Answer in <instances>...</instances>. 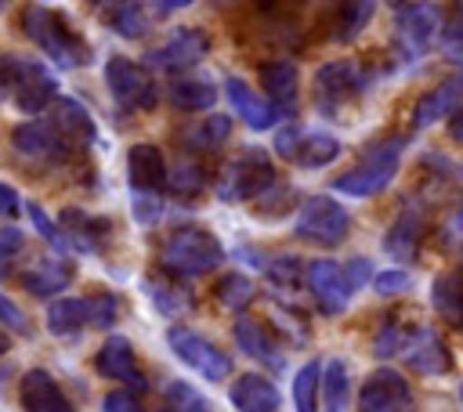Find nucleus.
<instances>
[{"instance_id":"f257e3e1","label":"nucleus","mask_w":463,"mask_h":412,"mask_svg":"<svg viewBox=\"0 0 463 412\" xmlns=\"http://www.w3.org/2000/svg\"><path fill=\"white\" fill-rule=\"evenodd\" d=\"M405 145H409L405 134L376 137L344 173L333 177V192H340L347 199H373V195H380L394 181V173L402 166V155H405Z\"/></svg>"},{"instance_id":"f03ea898","label":"nucleus","mask_w":463,"mask_h":412,"mask_svg":"<svg viewBox=\"0 0 463 412\" xmlns=\"http://www.w3.org/2000/svg\"><path fill=\"white\" fill-rule=\"evenodd\" d=\"M224 264V246L210 228L181 224L159 246V271L170 278H199Z\"/></svg>"},{"instance_id":"7ed1b4c3","label":"nucleus","mask_w":463,"mask_h":412,"mask_svg":"<svg viewBox=\"0 0 463 412\" xmlns=\"http://www.w3.org/2000/svg\"><path fill=\"white\" fill-rule=\"evenodd\" d=\"M22 33L43 51L47 61H54L58 69H83L90 61V47L83 43V36L76 29L65 25V18L43 4H29L22 7V18H18Z\"/></svg>"},{"instance_id":"20e7f679","label":"nucleus","mask_w":463,"mask_h":412,"mask_svg":"<svg viewBox=\"0 0 463 412\" xmlns=\"http://www.w3.org/2000/svg\"><path fill=\"white\" fill-rule=\"evenodd\" d=\"M0 98H11L18 112L36 116L54 105L58 76L33 58H0Z\"/></svg>"},{"instance_id":"39448f33","label":"nucleus","mask_w":463,"mask_h":412,"mask_svg":"<svg viewBox=\"0 0 463 412\" xmlns=\"http://www.w3.org/2000/svg\"><path fill=\"white\" fill-rule=\"evenodd\" d=\"M271 181H279L275 173V163L264 148H242L235 159H228L221 170H217V199L224 202H246V199H257Z\"/></svg>"},{"instance_id":"423d86ee","label":"nucleus","mask_w":463,"mask_h":412,"mask_svg":"<svg viewBox=\"0 0 463 412\" xmlns=\"http://www.w3.org/2000/svg\"><path fill=\"white\" fill-rule=\"evenodd\" d=\"M293 235L315 246H340L351 235V213L333 195H307L297 202Z\"/></svg>"},{"instance_id":"0eeeda50","label":"nucleus","mask_w":463,"mask_h":412,"mask_svg":"<svg viewBox=\"0 0 463 412\" xmlns=\"http://www.w3.org/2000/svg\"><path fill=\"white\" fill-rule=\"evenodd\" d=\"M105 87L116 98V105L127 112H148L159 105V87L152 72L141 61H130L123 54H112L105 61Z\"/></svg>"},{"instance_id":"6e6552de","label":"nucleus","mask_w":463,"mask_h":412,"mask_svg":"<svg viewBox=\"0 0 463 412\" xmlns=\"http://www.w3.org/2000/svg\"><path fill=\"white\" fill-rule=\"evenodd\" d=\"M166 347L174 351L177 361H184L195 376H203L210 383H221V379L232 376V354H224L213 340H206L192 325H170L166 329Z\"/></svg>"},{"instance_id":"1a4fd4ad","label":"nucleus","mask_w":463,"mask_h":412,"mask_svg":"<svg viewBox=\"0 0 463 412\" xmlns=\"http://www.w3.org/2000/svg\"><path fill=\"white\" fill-rule=\"evenodd\" d=\"M438 36H441V11H438V4L420 0V4H409V7L398 11V18H394V51H398V58L405 65L420 61L434 47Z\"/></svg>"},{"instance_id":"9d476101","label":"nucleus","mask_w":463,"mask_h":412,"mask_svg":"<svg viewBox=\"0 0 463 412\" xmlns=\"http://www.w3.org/2000/svg\"><path fill=\"white\" fill-rule=\"evenodd\" d=\"M11 152L40 170H54L61 163L72 159V148L65 145V137L54 130L51 119H25L11 130Z\"/></svg>"},{"instance_id":"9b49d317","label":"nucleus","mask_w":463,"mask_h":412,"mask_svg":"<svg viewBox=\"0 0 463 412\" xmlns=\"http://www.w3.org/2000/svg\"><path fill=\"white\" fill-rule=\"evenodd\" d=\"M275 152L300 170H322L340 155V141L326 130H304L297 123H282L275 130Z\"/></svg>"},{"instance_id":"f8f14e48","label":"nucleus","mask_w":463,"mask_h":412,"mask_svg":"<svg viewBox=\"0 0 463 412\" xmlns=\"http://www.w3.org/2000/svg\"><path fill=\"white\" fill-rule=\"evenodd\" d=\"M362 87H365V72L354 61H347V58L326 61V65H318V72L311 80V105L322 116H333L344 101L358 98Z\"/></svg>"},{"instance_id":"ddd939ff","label":"nucleus","mask_w":463,"mask_h":412,"mask_svg":"<svg viewBox=\"0 0 463 412\" xmlns=\"http://www.w3.org/2000/svg\"><path fill=\"white\" fill-rule=\"evenodd\" d=\"M210 54V36L195 25L174 29L159 47H152L145 54V69H159V72H188L192 65H199Z\"/></svg>"},{"instance_id":"4468645a","label":"nucleus","mask_w":463,"mask_h":412,"mask_svg":"<svg viewBox=\"0 0 463 412\" xmlns=\"http://www.w3.org/2000/svg\"><path fill=\"white\" fill-rule=\"evenodd\" d=\"M300 282H304L307 293L315 296L318 311L329 314V318H333V314H344L347 304H351V293H354V289L347 286V278H344V267H340L336 260H326V257L307 260Z\"/></svg>"},{"instance_id":"2eb2a0df","label":"nucleus","mask_w":463,"mask_h":412,"mask_svg":"<svg viewBox=\"0 0 463 412\" xmlns=\"http://www.w3.org/2000/svg\"><path fill=\"white\" fill-rule=\"evenodd\" d=\"M354 412H412V387L394 369H376L362 379Z\"/></svg>"},{"instance_id":"dca6fc26","label":"nucleus","mask_w":463,"mask_h":412,"mask_svg":"<svg viewBox=\"0 0 463 412\" xmlns=\"http://www.w3.org/2000/svg\"><path fill=\"white\" fill-rule=\"evenodd\" d=\"M423 235H427V210H423V202L405 199L398 217L391 220L387 235H383V249L398 264H409V260H416V253L423 246Z\"/></svg>"},{"instance_id":"f3484780","label":"nucleus","mask_w":463,"mask_h":412,"mask_svg":"<svg viewBox=\"0 0 463 412\" xmlns=\"http://www.w3.org/2000/svg\"><path fill=\"white\" fill-rule=\"evenodd\" d=\"M398 358H405V365L412 372H420V376H445L452 369L449 343L423 322H412V332H409V340H405Z\"/></svg>"},{"instance_id":"a211bd4d","label":"nucleus","mask_w":463,"mask_h":412,"mask_svg":"<svg viewBox=\"0 0 463 412\" xmlns=\"http://www.w3.org/2000/svg\"><path fill=\"white\" fill-rule=\"evenodd\" d=\"M94 369L105 379L127 383V390H134V394L148 390V379H145V372L137 365V354H134V343L127 336H105V343L94 354Z\"/></svg>"},{"instance_id":"6ab92c4d","label":"nucleus","mask_w":463,"mask_h":412,"mask_svg":"<svg viewBox=\"0 0 463 412\" xmlns=\"http://www.w3.org/2000/svg\"><path fill=\"white\" fill-rule=\"evenodd\" d=\"M224 98L232 105V112L250 126V130H271L279 123V112L271 108V101L264 94H257L242 76H224Z\"/></svg>"},{"instance_id":"aec40b11","label":"nucleus","mask_w":463,"mask_h":412,"mask_svg":"<svg viewBox=\"0 0 463 412\" xmlns=\"http://www.w3.org/2000/svg\"><path fill=\"white\" fill-rule=\"evenodd\" d=\"M58 228L65 235L69 249H76V253H101L109 235H112L109 220H101V217H94V213H87L80 206H65L58 213Z\"/></svg>"},{"instance_id":"412c9836","label":"nucleus","mask_w":463,"mask_h":412,"mask_svg":"<svg viewBox=\"0 0 463 412\" xmlns=\"http://www.w3.org/2000/svg\"><path fill=\"white\" fill-rule=\"evenodd\" d=\"M18 405L25 412H76L72 401L65 398L61 383L47 369H29L18 379Z\"/></svg>"},{"instance_id":"4be33fe9","label":"nucleus","mask_w":463,"mask_h":412,"mask_svg":"<svg viewBox=\"0 0 463 412\" xmlns=\"http://www.w3.org/2000/svg\"><path fill=\"white\" fill-rule=\"evenodd\" d=\"M127 181L137 195H159V188H166V155L159 152V145H148V141L130 145Z\"/></svg>"},{"instance_id":"5701e85b","label":"nucleus","mask_w":463,"mask_h":412,"mask_svg":"<svg viewBox=\"0 0 463 412\" xmlns=\"http://www.w3.org/2000/svg\"><path fill=\"white\" fill-rule=\"evenodd\" d=\"M456 112H463V72L459 76H449V80H441L434 90H427L420 101H416V108H412V130H423V126H430V123H438V119H452Z\"/></svg>"},{"instance_id":"b1692460","label":"nucleus","mask_w":463,"mask_h":412,"mask_svg":"<svg viewBox=\"0 0 463 412\" xmlns=\"http://www.w3.org/2000/svg\"><path fill=\"white\" fill-rule=\"evenodd\" d=\"M51 123L54 130L65 137V145L72 152H83L98 141V126H94V116L87 112L83 101L76 98H54V112H51Z\"/></svg>"},{"instance_id":"393cba45","label":"nucleus","mask_w":463,"mask_h":412,"mask_svg":"<svg viewBox=\"0 0 463 412\" xmlns=\"http://www.w3.org/2000/svg\"><path fill=\"white\" fill-rule=\"evenodd\" d=\"M232 340H235V347H239L246 358H253V361H260V365H268V369H275V372L282 369V351H279L271 329H268L260 318L239 314L235 325H232Z\"/></svg>"},{"instance_id":"a878e982","label":"nucleus","mask_w":463,"mask_h":412,"mask_svg":"<svg viewBox=\"0 0 463 412\" xmlns=\"http://www.w3.org/2000/svg\"><path fill=\"white\" fill-rule=\"evenodd\" d=\"M260 87H264V98L271 101V108L279 116H293L297 112V101H300V76H297V65L279 58V61H268L260 65Z\"/></svg>"},{"instance_id":"bb28decb","label":"nucleus","mask_w":463,"mask_h":412,"mask_svg":"<svg viewBox=\"0 0 463 412\" xmlns=\"http://www.w3.org/2000/svg\"><path fill=\"white\" fill-rule=\"evenodd\" d=\"M228 401L235 412H279V387L260 372H242L228 387Z\"/></svg>"},{"instance_id":"cd10ccee","label":"nucleus","mask_w":463,"mask_h":412,"mask_svg":"<svg viewBox=\"0 0 463 412\" xmlns=\"http://www.w3.org/2000/svg\"><path fill=\"white\" fill-rule=\"evenodd\" d=\"M98 18L123 40H141L152 25L145 0H98Z\"/></svg>"},{"instance_id":"c85d7f7f","label":"nucleus","mask_w":463,"mask_h":412,"mask_svg":"<svg viewBox=\"0 0 463 412\" xmlns=\"http://www.w3.org/2000/svg\"><path fill=\"white\" fill-rule=\"evenodd\" d=\"M69 282H72V267H69L65 260H58V257H47V260H40V264H33V267H25V271L18 275V286H22L29 296H40V300L65 293Z\"/></svg>"},{"instance_id":"c756f323","label":"nucleus","mask_w":463,"mask_h":412,"mask_svg":"<svg viewBox=\"0 0 463 412\" xmlns=\"http://www.w3.org/2000/svg\"><path fill=\"white\" fill-rule=\"evenodd\" d=\"M166 101L177 112H206L217 105V83L203 76H174L166 83Z\"/></svg>"},{"instance_id":"7c9ffc66","label":"nucleus","mask_w":463,"mask_h":412,"mask_svg":"<svg viewBox=\"0 0 463 412\" xmlns=\"http://www.w3.org/2000/svg\"><path fill=\"white\" fill-rule=\"evenodd\" d=\"M90 329V296H54L47 304V332L76 336Z\"/></svg>"},{"instance_id":"2f4dec72","label":"nucleus","mask_w":463,"mask_h":412,"mask_svg":"<svg viewBox=\"0 0 463 412\" xmlns=\"http://www.w3.org/2000/svg\"><path fill=\"white\" fill-rule=\"evenodd\" d=\"M430 304L441 322L463 329V271H441L430 282Z\"/></svg>"},{"instance_id":"473e14b6","label":"nucleus","mask_w":463,"mask_h":412,"mask_svg":"<svg viewBox=\"0 0 463 412\" xmlns=\"http://www.w3.org/2000/svg\"><path fill=\"white\" fill-rule=\"evenodd\" d=\"M318 405L326 412H351V372L344 358H329L322 365V394Z\"/></svg>"},{"instance_id":"72a5a7b5","label":"nucleus","mask_w":463,"mask_h":412,"mask_svg":"<svg viewBox=\"0 0 463 412\" xmlns=\"http://www.w3.org/2000/svg\"><path fill=\"white\" fill-rule=\"evenodd\" d=\"M232 137V119L228 116H206V119H199V123H188L184 130H181V145L188 148V152H217L224 141Z\"/></svg>"},{"instance_id":"f704fd0d","label":"nucleus","mask_w":463,"mask_h":412,"mask_svg":"<svg viewBox=\"0 0 463 412\" xmlns=\"http://www.w3.org/2000/svg\"><path fill=\"white\" fill-rule=\"evenodd\" d=\"M203 188H206V170L195 159L181 155L174 166H166V192H174L177 199H195Z\"/></svg>"},{"instance_id":"c9c22d12","label":"nucleus","mask_w":463,"mask_h":412,"mask_svg":"<svg viewBox=\"0 0 463 412\" xmlns=\"http://www.w3.org/2000/svg\"><path fill=\"white\" fill-rule=\"evenodd\" d=\"M145 293H148V300L159 314H177V311L192 307V293L184 286L170 282V275L166 278H145Z\"/></svg>"},{"instance_id":"e433bc0d","label":"nucleus","mask_w":463,"mask_h":412,"mask_svg":"<svg viewBox=\"0 0 463 412\" xmlns=\"http://www.w3.org/2000/svg\"><path fill=\"white\" fill-rule=\"evenodd\" d=\"M318 394H322V361H304L293 376V408L297 412H318Z\"/></svg>"},{"instance_id":"4c0bfd02","label":"nucleus","mask_w":463,"mask_h":412,"mask_svg":"<svg viewBox=\"0 0 463 412\" xmlns=\"http://www.w3.org/2000/svg\"><path fill=\"white\" fill-rule=\"evenodd\" d=\"M213 296H217V300H221V307H228V311H246V307H250V300L257 296V286H253V278H250V275H242V271H228V275H221V278H217Z\"/></svg>"},{"instance_id":"58836bf2","label":"nucleus","mask_w":463,"mask_h":412,"mask_svg":"<svg viewBox=\"0 0 463 412\" xmlns=\"http://www.w3.org/2000/svg\"><path fill=\"white\" fill-rule=\"evenodd\" d=\"M297 202H300V199H297V192H293L282 177H279V181H271V184L253 199V206H257V213H260V217H282L286 210H297Z\"/></svg>"},{"instance_id":"ea45409f","label":"nucleus","mask_w":463,"mask_h":412,"mask_svg":"<svg viewBox=\"0 0 463 412\" xmlns=\"http://www.w3.org/2000/svg\"><path fill=\"white\" fill-rule=\"evenodd\" d=\"M166 405L174 412H217L213 401L203 390H195L192 383H184V379H170L166 383Z\"/></svg>"},{"instance_id":"a19ab883","label":"nucleus","mask_w":463,"mask_h":412,"mask_svg":"<svg viewBox=\"0 0 463 412\" xmlns=\"http://www.w3.org/2000/svg\"><path fill=\"white\" fill-rule=\"evenodd\" d=\"M409 332H412V325H409V322H402V318H387V322L376 329V336H373V354H376V358L402 354V347H405Z\"/></svg>"},{"instance_id":"79ce46f5","label":"nucleus","mask_w":463,"mask_h":412,"mask_svg":"<svg viewBox=\"0 0 463 412\" xmlns=\"http://www.w3.org/2000/svg\"><path fill=\"white\" fill-rule=\"evenodd\" d=\"M90 296V329H109L119 322V296L112 289L87 293Z\"/></svg>"},{"instance_id":"37998d69","label":"nucleus","mask_w":463,"mask_h":412,"mask_svg":"<svg viewBox=\"0 0 463 412\" xmlns=\"http://www.w3.org/2000/svg\"><path fill=\"white\" fill-rule=\"evenodd\" d=\"M268 278H271V286H279V289H293L300 278H304V264L297 260V257H289V253H282V257H275V260H268Z\"/></svg>"},{"instance_id":"c03bdc74","label":"nucleus","mask_w":463,"mask_h":412,"mask_svg":"<svg viewBox=\"0 0 463 412\" xmlns=\"http://www.w3.org/2000/svg\"><path fill=\"white\" fill-rule=\"evenodd\" d=\"M369 286H373L376 296H398V293H405L412 286V278H409L405 267H383L380 275L369 278Z\"/></svg>"},{"instance_id":"a18cd8bd","label":"nucleus","mask_w":463,"mask_h":412,"mask_svg":"<svg viewBox=\"0 0 463 412\" xmlns=\"http://www.w3.org/2000/svg\"><path fill=\"white\" fill-rule=\"evenodd\" d=\"M25 213H29V220H33V228H36V231H40V235L58 249V253H65V249H69V242H65L61 228H58V224L40 210V202H29V206H25Z\"/></svg>"},{"instance_id":"49530a36","label":"nucleus","mask_w":463,"mask_h":412,"mask_svg":"<svg viewBox=\"0 0 463 412\" xmlns=\"http://www.w3.org/2000/svg\"><path fill=\"white\" fill-rule=\"evenodd\" d=\"M22 246H25L22 231L11 228V224H0V275H7V267L14 264V257L22 253Z\"/></svg>"},{"instance_id":"de8ad7c7","label":"nucleus","mask_w":463,"mask_h":412,"mask_svg":"<svg viewBox=\"0 0 463 412\" xmlns=\"http://www.w3.org/2000/svg\"><path fill=\"white\" fill-rule=\"evenodd\" d=\"M344 267V278H347V286L358 293L362 286H369V278H373V264L365 260V257H351L347 264H340Z\"/></svg>"},{"instance_id":"09e8293b","label":"nucleus","mask_w":463,"mask_h":412,"mask_svg":"<svg viewBox=\"0 0 463 412\" xmlns=\"http://www.w3.org/2000/svg\"><path fill=\"white\" fill-rule=\"evenodd\" d=\"M101 408H105V412H145V405H141L137 394H130V390H109V394L101 398Z\"/></svg>"},{"instance_id":"8fccbe9b","label":"nucleus","mask_w":463,"mask_h":412,"mask_svg":"<svg viewBox=\"0 0 463 412\" xmlns=\"http://www.w3.org/2000/svg\"><path fill=\"white\" fill-rule=\"evenodd\" d=\"M0 325H7V329H14V332H25V329H29V318L22 314V307H18L11 296H4V293H0Z\"/></svg>"},{"instance_id":"3c124183","label":"nucleus","mask_w":463,"mask_h":412,"mask_svg":"<svg viewBox=\"0 0 463 412\" xmlns=\"http://www.w3.org/2000/svg\"><path fill=\"white\" fill-rule=\"evenodd\" d=\"M18 206H22V195H18L11 184H4V181H0V217H14V213H18Z\"/></svg>"},{"instance_id":"603ef678","label":"nucleus","mask_w":463,"mask_h":412,"mask_svg":"<svg viewBox=\"0 0 463 412\" xmlns=\"http://www.w3.org/2000/svg\"><path fill=\"white\" fill-rule=\"evenodd\" d=\"M188 4H195V0H152V7H156L159 14H170V11H181V7H188Z\"/></svg>"},{"instance_id":"864d4df0","label":"nucleus","mask_w":463,"mask_h":412,"mask_svg":"<svg viewBox=\"0 0 463 412\" xmlns=\"http://www.w3.org/2000/svg\"><path fill=\"white\" fill-rule=\"evenodd\" d=\"M137 217H141V220H156V217H159L156 202H152V199H141V195H137Z\"/></svg>"},{"instance_id":"5fc2aeb1","label":"nucleus","mask_w":463,"mask_h":412,"mask_svg":"<svg viewBox=\"0 0 463 412\" xmlns=\"http://www.w3.org/2000/svg\"><path fill=\"white\" fill-rule=\"evenodd\" d=\"M449 123H452V137H456V141H463V112H456Z\"/></svg>"},{"instance_id":"6e6d98bb","label":"nucleus","mask_w":463,"mask_h":412,"mask_svg":"<svg viewBox=\"0 0 463 412\" xmlns=\"http://www.w3.org/2000/svg\"><path fill=\"white\" fill-rule=\"evenodd\" d=\"M7 347H11V340H7V332L0 329V354H7Z\"/></svg>"},{"instance_id":"4d7b16f0","label":"nucleus","mask_w":463,"mask_h":412,"mask_svg":"<svg viewBox=\"0 0 463 412\" xmlns=\"http://www.w3.org/2000/svg\"><path fill=\"white\" fill-rule=\"evenodd\" d=\"M452 224H456V228H463V202H459V210H456V217H452Z\"/></svg>"},{"instance_id":"13d9d810","label":"nucleus","mask_w":463,"mask_h":412,"mask_svg":"<svg viewBox=\"0 0 463 412\" xmlns=\"http://www.w3.org/2000/svg\"><path fill=\"white\" fill-rule=\"evenodd\" d=\"M459 267H463V246H459Z\"/></svg>"},{"instance_id":"bf43d9fd","label":"nucleus","mask_w":463,"mask_h":412,"mask_svg":"<svg viewBox=\"0 0 463 412\" xmlns=\"http://www.w3.org/2000/svg\"><path fill=\"white\" fill-rule=\"evenodd\" d=\"M159 412H174V408H170V405H166V408H159Z\"/></svg>"},{"instance_id":"052dcab7","label":"nucleus","mask_w":463,"mask_h":412,"mask_svg":"<svg viewBox=\"0 0 463 412\" xmlns=\"http://www.w3.org/2000/svg\"><path fill=\"white\" fill-rule=\"evenodd\" d=\"M459 405H463V387H459Z\"/></svg>"},{"instance_id":"680f3d73","label":"nucleus","mask_w":463,"mask_h":412,"mask_svg":"<svg viewBox=\"0 0 463 412\" xmlns=\"http://www.w3.org/2000/svg\"><path fill=\"white\" fill-rule=\"evenodd\" d=\"M4 4H7V0H0V7H4Z\"/></svg>"}]
</instances>
